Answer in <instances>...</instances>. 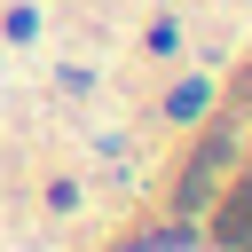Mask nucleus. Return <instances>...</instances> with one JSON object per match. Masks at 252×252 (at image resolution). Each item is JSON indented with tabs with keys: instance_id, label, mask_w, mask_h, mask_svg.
Masks as SVG:
<instances>
[{
	"instance_id": "obj_1",
	"label": "nucleus",
	"mask_w": 252,
	"mask_h": 252,
	"mask_svg": "<svg viewBox=\"0 0 252 252\" xmlns=\"http://www.w3.org/2000/svg\"><path fill=\"white\" fill-rule=\"evenodd\" d=\"M220 236H228V244H244V236H252V181H236V197L220 205Z\"/></svg>"
},
{
	"instance_id": "obj_2",
	"label": "nucleus",
	"mask_w": 252,
	"mask_h": 252,
	"mask_svg": "<svg viewBox=\"0 0 252 252\" xmlns=\"http://www.w3.org/2000/svg\"><path fill=\"white\" fill-rule=\"evenodd\" d=\"M205 102H213V94H205V79H189V87H173V94H165V118H197Z\"/></svg>"
},
{
	"instance_id": "obj_3",
	"label": "nucleus",
	"mask_w": 252,
	"mask_h": 252,
	"mask_svg": "<svg viewBox=\"0 0 252 252\" xmlns=\"http://www.w3.org/2000/svg\"><path fill=\"white\" fill-rule=\"evenodd\" d=\"M244 244H252V236H244Z\"/></svg>"
}]
</instances>
